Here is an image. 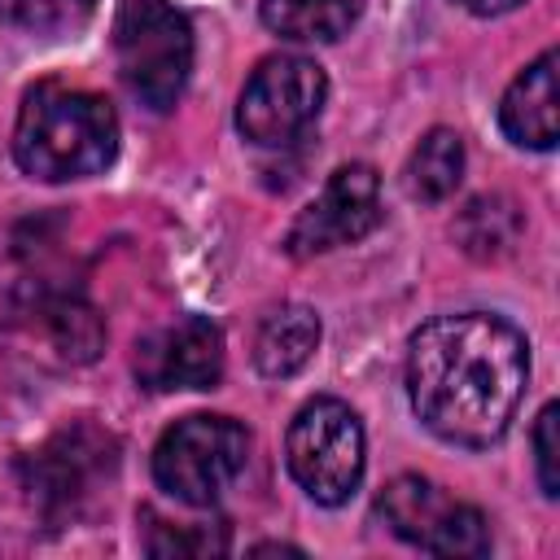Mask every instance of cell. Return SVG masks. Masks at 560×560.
I'll list each match as a JSON object with an SVG mask.
<instances>
[{"label": "cell", "instance_id": "1", "mask_svg": "<svg viewBox=\"0 0 560 560\" xmlns=\"http://www.w3.org/2000/svg\"><path fill=\"white\" fill-rule=\"evenodd\" d=\"M529 385V341L490 311L433 315L407 341V398L416 420L451 442L481 451L499 442Z\"/></svg>", "mask_w": 560, "mask_h": 560}, {"label": "cell", "instance_id": "2", "mask_svg": "<svg viewBox=\"0 0 560 560\" xmlns=\"http://www.w3.org/2000/svg\"><path fill=\"white\" fill-rule=\"evenodd\" d=\"M118 158V114L105 96L66 83H39L22 96L13 162L44 184L101 175Z\"/></svg>", "mask_w": 560, "mask_h": 560}, {"label": "cell", "instance_id": "3", "mask_svg": "<svg viewBox=\"0 0 560 560\" xmlns=\"http://www.w3.org/2000/svg\"><path fill=\"white\" fill-rule=\"evenodd\" d=\"M114 57L127 92L144 109L166 114L192 74V26L166 0H122L114 18Z\"/></svg>", "mask_w": 560, "mask_h": 560}, {"label": "cell", "instance_id": "4", "mask_svg": "<svg viewBox=\"0 0 560 560\" xmlns=\"http://www.w3.org/2000/svg\"><path fill=\"white\" fill-rule=\"evenodd\" d=\"M245 459H249L245 424H236L232 416L192 411L171 429H162L153 446V481L175 503L210 508L245 472Z\"/></svg>", "mask_w": 560, "mask_h": 560}, {"label": "cell", "instance_id": "5", "mask_svg": "<svg viewBox=\"0 0 560 560\" xmlns=\"http://www.w3.org/2000/svg\"><path fill=\"white\" fill-rule=\"evenodd\" d=\"M363 424L341 398H311L284 433V464L293 481L324 508H341L363 481Z\"/></svg>", "mask_w": 560, "mask_h": 560}, {"label": "cell", "instance_id": "6", "mask_svg": "<svg viewBox=\"0 0 560 560\" xmlns=\"http://www.w3.org/2000/svg\"><path fill=\"white\" fill-rule=\"evenodd\" d=\"M114 464L118 442L109 433H101L96 424H70L52 433L39 451H31L18 472L31 508L48 525H66L96 499V486L114 477Z\"/></svg>", "mask_w": 560, "mask_h": 560}, {"label": "cell", "instance_id": "7", "mask_svg": "<svg viewBox=\"0 0 560 560\" xmlns=\"http://www.w3.org/2000/svg\"><path fill=\"white\" fill-rule=\"evenodd\" d=\"M324 101H328L324 66L298 52H276L258 61L254 74L245 79L236 101V131L249 144L284 149L319 118Z\"/></svg>", "mask_w": 560, "mask_h": 560}, {"label": "cell", "instance_id": "8", "mask_svg": "<svg viewBox=\"0 0 560 560\" xmlns=\"http://www.w3.org/2000/svg\"><path fill=\"white\" fill-rule=\"evenodd\" d=\"M376 516L385 521V529L429 556H451V560H468V556H486L490 551V525L486 516L455 499L451 490H442L438 481L420 477V472H402L394 477L381 494H376Z\"/></svg>", "mask_w": 560, "mask_h": 560}, {"label": "cell", "instance_id": "9", "mask_svg": "<svg viewBox=\"0 0 560 560\" xmlns=\"http://www.w3.org/2000/svg\"><path fill=\"white\" fill-rule=\"evenodd\" d=\"M381 175L368 162L337 166L324 184V192L293 219L284 232V249L293 258H315L341 245L363 241L381 223Z\"/></svg>", "mask_w": 560, "mask_h": 560}, {"label": "cell", "instance_id": "10", "mask_svg": "<svg viewBox=\"0 0 560 560\" xmlns=\"http://www.w3.org/2000/svg\"><path fill=\"white\" fill-rule=\"evenodd\" d=\"M131 372L144 389H214L223 381V332L206 315H184L136 341Z\"/></svg>", "mask_w": 560, "mask_h": 560}, {"label": "cell", "instance_id": "11", "mask_svg": "<svg viewBox=\"0 0 560 560\" xmlns=\"http://www.w3.org/2000/svg\"><path fill=\"white\" fill-rule=\"evenodd\" d=\"M499 127L512 144L547 153L560 136V88H556V48L534 57L499 101Z\"/></svg>", "mask_w": 560, "mask_h": 560}, {"label": "cell", "instance_id": "12", "mask_svg": "<svg viewBox=\"0 0 560 560\" xmlns=\"http://www.w3.org/2000/svg\"><path fill=\"white\" fill-rule=\"evenodd\" d=\"M319 350V315L302 302H280L262 315L254 332V368L267 381L298 376Z\"/></svg>", "mask_w": 560, "mask_h": 560}, {"label": "cell", "instance_id": "13", "mask_svg": "<svg viewBox=\"0 0 560 560\" xmlns=\"http://www.w3.org/2000/svg\"><path fill=\"white\" fill-rule=\"evenodd\" d=\"M359 13H363V0H262L258 4L262 26L276 31L280 39H298V44L341 39L359 22Z\"/></svg>", "mask_w": 560, "mask_h": 560}, {"label": "cell", "instance_id": "14", "mask_svg": "<svg viewBox=\"0 0 560 560\" xmlns=\"http://www.w3.org/2000/svg\"><path fill=\"white\" fill-rule=\"evenodd\" d=\"M464 179V140L451 127H433L420 136V144L411 149L407 166H402V188L411 201L420 206H438L446 201Z\"/></svg>", "mask_w": 560, "mask_h": 560}, {"label": "cell", "instance_id": "15", "mask_svg": "<svg viewBox=\"0 0 560 560\" xmlns=\"http://www.w3.org/2000/svg\"><path fill=\"white\" fill-rule=\"evenodd\" d=\"M521 228H525V219H521L516 201L503 197V192H486V197H472L459 210V219H455L451 232H455V241H459V249L468 258L499 262V258H508L516 249Z\"/></svg>", "mask_w": 560, "mask_h": 560}, {"label": "cell", "instance_id": "16", "mask_svg": "<svg viewBox=\"0 0 560 560\" xmlns=\"http://www.w3.org/2000/svg\"><path fill=\"white\" fill-rule=\"evenodd\" d=\"M96 0H0V22L35 35V39H66L88 26Z\"/></svg>", "mask_w": 560, "mask_h": 560}, {"label": "cell", "instance_id": "17", "mask_svg": "<svg viewBox=\"0 0 560 560\" xmlns=\"http://www.w3.org/2000/svg\"><path fill=\"white\" fill-rule=\"evenodd\" d=\"M44 324H48L52 346H57L70 363L96 359V350H101V341H105V328H101L96 311H92L88 302H79V298H52V302L44 306Z\"/></svg>", "mask_w": 560, "mask_h": 560}, {"label": "cell", "instance_id": "18", "mask_svg": "<svg viewBox=\"0 0 560 560\" xmlns=\"http://www.w3.org/2000/svg\"><path fill=\"white\" fill-rule=\"evenodd\" d=\"M144 551L149 556H223L228 525L223 521H162L144 512Z\"/></svg>", "mask_w": 560, "mask_h": 560}, {"label": "cell", "instance_id": "19", "mask_svg": "<svg viewBox=\"0 0 560 560\" xmlns=\"http://www.w3.org/2000/svg\"><path fill=\"white\" fill-rule=\"evenodd\" d=\"M556 429H560V407L547 402L534 420V468H538V486L547 499L560 494V438H556Z\"/></svg>", "mask_w": 560, "mask_h": 560}, {"label": "cell", "instance_id": "20", "mask_svg": "<svg viewBox=\"0 0 560 560\" xmlns=\"http://www.w3.org/2000/svg\"><path fill=\"white\" fill-rule=\"evenodd\" d=\"M455 4L468 9V13H477V18H499V13H512L525 0H455Z\"/></svg>", "mask_w": 560, "mask_h": 560}, {"label": "cell", "instance_id": "21", "mask_svg": "<svg viewBox=\"0 0 560 560\" xmlns=\"http://www.w3.org/2000/svg\"><path fill=\"white\" fill-rule=\"evenodd\" d=\"M249 556H302V547H289V542H258V547H249Z\"/></svg>", "mask_w": 560, "mask_h": 560}]
</instances>
